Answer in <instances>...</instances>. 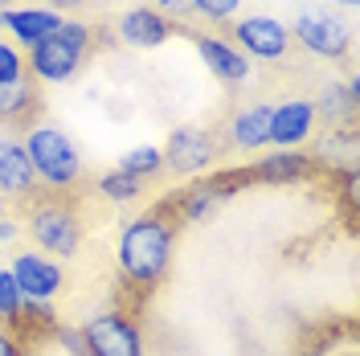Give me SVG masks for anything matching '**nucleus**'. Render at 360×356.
Here are the masks:
<instances>
[{"label": "nucleus", "instance_id": "1", "mask_svg": "<svg viewBox=\"0 0 360 356\" xmlns=\"http://www.w3.org/2000/svg\"><path fill=\"white\" fill-rule=\"evenodd\" d=\"M176 234H180V225L172 222V213H168L164 201H160L156 209L131 217V222L119 229L115 267H119L123 291H131L135 299H148L168 279L172 254H176Z\"/></svg>", "mask_w": 360, "mask_h": 356}, {"label": "nucleus", "instance_id": "2", "mask_svg": "<svg viewBox=\"0 0 360 356\" xmlns=\"http://www.w3.org/2000/svg\"><path fill=\"white\" fill-rule=\"evenodd\" d=\"M21 148L29 156V164H33L37 184H45L49 193H66L70 197L86 180V160L78 152V144L53 123H29Z\"/></svg>", "mask_w": 360, "mask_h": 356}, {"label": "nucleus", "instance_id": "3", "mask_svg": "<svg viewBox=\"0 0 360 356\" xmlns=\"http://www.w3.org/2000/svg\"><path fill=\"white\" fill-rule=\"evenodd\" d=\"M90 49H94V29L86 21H74V17H62V25L41 37L33 49H25V70L33 82H70L78 78V70L86 66Z\"/></svg>", "mask_w": 360, "mask_h": 356}, {"label": "nucleus", "instance_id": "4", "mask_svg": "<svg viewBox=\"0 0 360 356\" xmlns=\"http://www.w3.org/2000/svg\"><path fill=\"white\" fill-rule=\"evenodd\" d=\"M25 222H29V238L37 242V250L53 254V258H74L82 238H86V217L66 193H49V197L29 201Z\"/></svg>", "mask_w": 360, "mask_h": 356}, {"label": "nucleus", "instance_id": "5", "mask_svg": "<svg viewBox=\"0 0 360 356\" xmlns=\"http://www.w3.org/2000/svg\"><path fill=\"white\" fill-rule=\"evenodd\" d=\"M246 184H250L246 168H225V172L197 177L193 184H184L180 193H172L164 205H168V213H172V222H176V225H193V222L213 217V213H217V205H225L238 189H246Z\"/></svg>", "mask_w": 360, "mask_h": 356}, {"label": "nucleus", "instance_id": "6", "mask_svg": "<svg viewBox=\"0 0 360 356\" xmlns=\"http://www.w3.org/2000/svg\"><path fill=\"white\" fill-rule=\"evenodd\" d=\"M78 332H82L86 356H148L143 324L127 307H111V312L90 315Z\"/></svg>", "mask_w": 360, "mask_h": 356}, {"label": "nucleus", "instance_id": "7", "mask_svg": "<svg viewBox=\"0 0 360 356\" xmlns=\"http://www.w3.org/2000/svg\"><path fill=\"white\" fill-rule=\"evenodd\" d=\"M291 29V42H299L307 53L315 58H328V62H344L352 53V29L340 21L336 13L328 8H303Z\"/></svg>", "mask_w": 360, "mask_h": 356}, {"label": "nucleus", "instance_id": "8", "mask_svg": "<svg viewBox=\"0 0 360 356\" xmlns=\"http://www.w3.org/2000/svg\"><path fill=\"white\" fill-rule=\"evenodd\" d=\"M229 42L238 45L250 62H283L291 53V29H287V21H278L270 13H250V17L233 21Z\"/></svg>", "mask_w": 360, "mask_h": 356}, {"label": "nucleus", "instance_id": "9", "mask_svg": "<svg viewBox=\"0 0 360 356\" xmlns=\"http://www.w3.org/2000/svg\"><path fill=\"white\" fill-rule=\"evenodd\" d=\"M160 152L176 177H205L221 148H217L213 132H205V127H172L168 148H160Z\"/></svg>", "mask_w": 360, "mask_h": 356}, {"label": "nucleus", "instance_id": "10", "mask_svg": "<svg viewBox=\"0 0 360 356\" xmlns=\"http://www.w3.org/2000/svg\"><path fill=\"white\" fill-rule=\"evenodd\" d=\"M8 270H13V279H17V287H21L25 299H41V303H49L62 291V283H66L62 267L53 258H41L37 250H21L8 262Z\"/></svg>", "mask_w": 360, "mask_h": 356}, {"label": "nucleus", "instance_id": "11", "mask_svg": "<svg viewBox=\"0 0 360 356\" xmlns=\"http://www.w3.org/2000/svg\"><path fill=\"white\" fill-rule=\"evenodd\" d=\"M193 45H197L201 62L213 70L221 82H229V87H242V82H250V70H254V62H250V58L233 42L213 37V33H193Z\"/></svg>", "mask_w": 360, "mask_h": 356}, {"label": "nucleus", "instance_id": "12", "mask_svg": "<svg viewBox=\"0 0 360 356\" xmlns=\"http://www.w3.org/2000/svg\"><path fill=\"white\" fill-rule=\"evenodd\" d=\"M315 103L311 98H287L278 107H270V144L274 148H299L315 132Z\"/></svg>", "mask_w": 360, "mask_h": 356}, {"label": "nucleus", "instance_id": "13", "mask_svg": "<svg viewBox=\"0 0 360 356\" xmlns=\"http://www.w3.org/2000/svg\"><path fill=\"white\" fill-rule=\"evenodd\" d=\"M115 33H119V42L131 45V49H156V45H164L176 33V25L168 17H160L152 4H139V8H127L115 21Z\"/></svg>", "mask_w": 360, "mask_h": 356}, {"label": "nucleus", "instance_id": "14", "mask_svg": "<svg viewBox=\"0 0 360 356\" xmlns=\"http://www.w3.org/2000/svg\"><path fill=\"white\" fill-rule=\"evenodd\" d=\"M58 25H62V13L41 8V4H33V8H4V13H0V29L8 33V42L21 45V49H33V45L41 42V37H49Z\"/></svg>", "mask_w": 360, "mask_h": 356}, {"label": "nucleus", "instance_id": "15", "mask_svg": "<svg viewBox=\"0 0 360 356\" xmlns=\"http://www.w3.org/2000/svg\"><path fill=\"white\" fill-rule=\"evenodd\" d=\"M33 193H37V177H33L21 139H0V197L33 201Z\"/></svg>", "mask_w": 360, "mask_h": 356}, {"label": "nucleus", "instance_id": "16", "mask_svg": "<svg viewBox=\"0 0 360 356\" xmlns=\"http://www.w3.org/2000/svg\"><path fill=\"white\" fill-rule=\"evenodd\" d=\"M315 172V156H303L295 148H278L266 160H254L246 168L250 184L254 180H266V184H291V180H307Z\"/></svg>", "mask_w": 360, "mask_h": 356}, {"label": "nucleus", "instance_id": "17", "mask_svg": "<svg viewBox=\"0 0 360 356\" xmlns=\"http://www.w3.org/2000/svg\"><path fill=\"white\" fill-rule=\"evenodd\" d=\"M225 139L229 148L238 152H258L270 144V103H254V107H242L233 111L229 127H225Z\"/></svg>", "mask_w": 360, "mask_h": 356}, {"label": "nucleus", "instance_id": "18", "mask_svg": "<svg viewBox=\"0 0 360 356\" xmlns=\"http://www.w3.org/2000/svg\"><path fill=\"white\" fill-rule=\"evenodd\" d=\"M37 107H41V98H37V82L33 78L0 87V123H37L33 119Z\"/></svg>", "mask_w": 360, "mask_h": 356}, {"label": "nucleus", "instance_id": "19", "mask_svg": "<svg viewBox=\"0 0 360 356\" xmlns=\"http://www.w3.org/2000/svg\"><path fill=\"white\" fill-rule=\"evenodd\" d=\"M356 107H360V82L356 78H348V82H328V87H323L319 103H315V115H328L332 123L352 127Z\"/></svg>", "mask_w": 360, "mask_h": 356}, {"label": "nucleus", "instance_id": "20", "mask_svg": "<svg viewBox=\"0 0 360 356\" xmlns=\"http://www.w3.org/2000/svg\"><path fill=\"white\" fill-rule=\"evenodd\" d=\"M94 189H98V197L111 201V205H131V201L143 197V180L131 177V172H123V168H111V172H103Z\"/></svg>", "mask_w": 360, "mask_h": 356}, {"label": "nucleus", "instance_id": "21", "mask_svg": "<svg viewBox=\"0 0 360 356\" xmlns=\"http://www.w3.org/2000/svg\"><path fill=\"white\" fill-rule=\"evenodd\" d=\"M119 168L131 172V177H139V180H148V177H156V172H164V152L152 148V144H139V148H131V152H123Z\"/></svg>", "mask_w": 360, "mask_h": 356}, {"label": "nucleus", "instance_id": "22", "mask_svg": "<svg viewBox=\"0 0 360 356\" xmlns=\"http://www.w3.org/2000/svg\"><path fill=\"white\" fill-rule=\"evenodd\" d=\"M21 307H25V295L17 287V279H13V270L0 267V319H4V328H17Z\"/></svg>", "mask_w": 360, "mask_h": 356}, {"label": "nucleus", "instance_id": "23", "mask_svg": "<svg viewBox=\"0 0 360 356\" xmlns=\"http://www.w3.org/2000/svg\"><path fill=\"white\" fill-rule=\"evenodd\" d=\"M21 78H29V70H25V49L0 37V87H4V82H21Z\"/></svg>", "mask_w": 360, "mask_h": 356}, {"label": "nucleus", "instance_id": "24", "mask_svg": "<svg viewBox=\"0 0 360 356\" xmlns=\"http://www.w3.org/2000/svg\"><path fill=\"white\" fill-rule=\"evenodd\" d=\"M242 8V0H188V13H197L205 21H233Z\"/></svg>", "mask_w": 360, "mask_h": 356}, {"label": "nucleus", "instance_id": "25", "mask_svg": "<svg viewBox=\"0 0 360 356\" xmlns=\"http://www.w3.org/2000/svg\"><path fill=\"white\" fill-rule=\"evenodd\" d=\"M53 340H58L62 348H70L74 356H86V344H82V332H78V328H62V324H58Z\"/></svg>", "mask_w": 360, "mask_h": 356}, {"label": "nucleus", "instance_id": "26", "mask_svg": "<svg viewBox=\"0 0 360 356\" xmlns=\"http://www.w3.org/2000/svg\"><path fill=\"white\" fill-rule=\"evenodd\" d=\"M0 356H29V344L13 328H0Z\"/></svg>", "mask_w": 360, "mask_h": 356}, {"label": "nucleus", "instance_id": "27", "mask_svg": "<svg viewBox=\"0 0 360 356\" xmlns=\"http://www.w3.org/2000/svg\"><path fill=\"white\" fill-rule=\"evenodd\" d=\"M152 8H156L160 17H168V21L188 17V0H152Z\"/></svg>", "mask_w": 360, "mask_h": 356}, {"label": "nucleus", "instance_id": "28", "mask_svg": "<svg viewBox=\"0 0 360 356\" xmlns=\"http://www.w3.org/2000/svg\"><path fill=\"white\" fill-rule=\"evenodd\" d=\"M90 0H41V8H53V13H70V8H82Z\"/></svg>", "mask_w": 360, "mask_h": 356}, {"label": "nucleus", "instance_id": "29", "mask_svg": "<svg viewBox=\"0 0 360 356\" xmlns=\"http://www.w3.org/2000/svg\"><path fill=\"white\" fill-rule=\"evenodd\" d=\"M13 238H17V222H13V217H4V213H0V242L8 246V242H13Z\"/></svg>", "mask_w": 360, "mask_h": 356}, {"label": "nucleus", "instance_id": "30", "mask_svg": "<svg viewBox=\"0 0 360 356\" xmlns=\"http://www.w3.org/2000/svg\"><path fill=\"white\" fill-rule=\"evenodd\" d=\"M328 4H340V8H356V0H328Z\"/></svg>", "mask_w": 360, "mask_h": 356}, {"label": "nucleus", "instance_id": "31", "mask_svg": "<svg viewBox=\"0 0 360 356\" xmlns=\"http://www.w3.org/2000/svg\"><path fill=\"white\" fill-rule=\"evenodd\" d=\"M4 8H17V0H0V13H4Z\"/></svg>", "mask_w": 360, "mask_h": 356}, {"label": "nucleus", "instance_id": "32", "mask_svg": "<svg viewBox=\"0 0 360 356\" xmlns=\"http://www.w3.org/2000/svg\"><path fill=\"white\" fill-rule=\"evenodd\" d=\"M340 356H356V352H352V348H348V352H340Z\"/></svg>", "mask_w": 360, "mask_h": 356}]
</instances>
